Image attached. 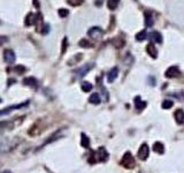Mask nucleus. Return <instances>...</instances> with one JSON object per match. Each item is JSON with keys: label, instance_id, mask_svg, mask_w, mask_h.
Wrapping results in <instances>:
<instances>
[{"label": "nucleus", "instance_id": "f257e3e1", "mask_svg": "<svg viewBox=\"0 0 184 173\" xmlns=\"http://www.w3.org/2000/svg\"><path fill=\"white\" fill-rule=\"evenodd\" d=\"M22 140H20L19 137H14V139H6L0 143V153H5V152H9L12 150H14Z\"/></svg>", "mask_w": 184, "mask_h": 173}, {"label": "nucleus", "instance_id": "f03ea898", "mask_svg": "<svg viewBox=\"0 0 184 173\" xmlns=\"http://www.w3.org/2000/svg\"><path fill=\"white\" fill-rule=\"evenodd\" d=\"M121 165L127 168H132L136 166V160H135V158L132 157V155L130 152H126L124 153V156H123V158H122L121 160Z\"/></svg>", "mask_w": 184, "mask_h": 173}, {"label": "nucleus", "instance_id": "7ed1b4c3", "mask_svg": "<svg viewBox=\"0 0 184 173\" xmlns=\"http://www.w3.org/2000/svg\"><path fill=\"white\" fill-rule=\"evenodd\" d=\"M88 35H89L91 38H93V39H100L101 37L104 36V30H102L100 27H92V28L89 29Z\"/></svg>", "mask_w": 184, "mask_h": 173}, {"label": "nucleus", "instance_id": "20e7f679", "mask_svg": "<svg viewBox=\"0 0 184 173\" xmlns=\"http://www.w3.org/2000/svg\"><path fill=\"white\" fill-rule=\"evenodd\" d=\"M29 105V100H26L24 103H22V104H17V105H13V106H8V107H6L4 110H0V115H5V114H8V113H11L13 110H19V109H22V107H26Z\"/></svg>", "mask_w": 184, "mask_h": 173}, {"label": "nucleus", "instance_id": "39448f33", "mask_svg": "<svg viewBox=\"0 0 184 173\" xmlns=\"http://www.w3.org/2000/svg\"><path fill=\"white\" fill-rule=\"evenodd\" d=\"M93 68V63H86L84 66H82L81 68L76 69L75 70V75H76V77H83L84 75H86V73L91 70V69Z\"/></svg>", "mask_w": 184, "mask_h": 173}, {"label": "nucleus", "instance_id": "423d86ee", "mask_svg": "<svg viewBox=\"0 0 184 173\" xmlns=\"http://www.w3.org/2000/svg\"><path fill=\"white\" fill-rule=\"evenodd\" d=\"M179 74H181V70H179V68L177 66H170V67L165 72L166 77H168V79L177 77V76H179Z\"/></svg>", "mask_w": 184, "mask_h": 173}, {"label": "nucleus", "instance_id": "0eeeda50", "mask_svg": "<svg viewBox=\"0 0 184 173\" xmlns=\"http://www.w3.org/2000/svg\"><path fill=\"white\" fill-rule=\"evenodd\" d=\"M15 53L13 50H9V49H7L4 51V60H5L7 63H15Z\"/></svg>", "mask_w": 184, "mask_h": 173}, {"label": "nucleus", "instance_id": "6e6552de", "mask_svg": "<svg viewBox=\"0 0 184 173\" xmlns=\"http://www.w3.org/2000/svg\"><path fill=\"white\" fill-rule=\"evenodd\" d=\"M95 155L97 157V160H100V162H106L108 159V152L106 151V149L104 147H100Z\"/></svg>", "mask_w": 184, "mask_h": 173}, {"label": "nucleus", "instance_id": "1a4fd4ad", "mask_svg": "<svg viewBox=\"0 0 184 173\" xmlns=\"http://www.w3.org/2000/svg\"><path fill=\"white\" fill-rule=\"evenodd\" d=\"M148 153H150V149L147 147V144L146 143L142 144L141 148H139V151H138V157H139V159L146 160L147 157H148Z\"/></svg>", "mask_w": 184, "mask_h": 173}, {"label": "nucleus", "instance_id": "9d476101", "mask_svg": "<svg viewBox=\"0 0 184 173\" xmlns=\"http://www.w3.org/2000/svg\"><path fill=\"white\" fill-rule=\"evenodd\" d=\"M146 52L148 53V56L151 58H153V59H157V57H158V50L155 49V46H154V44H153L152 42L150 43V44H147Z\"/></svg>", "mask_w": 184, "mask_h": 173}, {"label": "nucleus", "instance_id": "9b49d317", "mask_svg": "<svg viewBox=\"0 0 184 173\" xmlns=\"http://www.w3.org/2000/svg\"><path fill=\"white\" fill-rule=\"evenodd\" d=\"M146 102L145 100H142V98L139 96L135 97V107H136L137 111H142L146 107Z\"/></svg>", "mask_w": 184, "mask_h": 173}, {"label": "nucleus", "instance_id": "f8f14e48", "mask_svg": "<svg viewBox=\"0 0 184 173\" xmlns=\"http://www.w3.org/2000/svg\"><path fill=\"white\" fill-rule=\"evenodd\" d=\"M117 74H119V68H117V67H113V68L108 72V74H107V81H108L109 83L114 82V80L117 77Z\"/></svg>", "mask_w": 184, "mask_h": 173}, {"label": "nucleus", "instance_id": "ddd939ff", "mask_svg": "<svg viewBox=\"0 0 184 173\" xmlns=\"http://www.w3.org/2000/svg\"><path fill=\"white\" fill-rule=\"evenodd\" d=\"M175 120L179 125H184V111L183 110H176L174 113Z\"/></svg>", "mask_w": 184, "mask_h": 173}, {"label": "nucleus", "instance_id": "4468645a", "mask_svg": "<svg viewBox=\"0 0 184 173\" xmlns=\"http://www.w3.org/2000/svg\"><path fill=\"white\" fill-rule=\"evenodd\" d=\"M151 41H152V43H162V36H161V34L159 31H153L151 35Z\"/></svg>", "mask_w": 184, "mask_h": 173}, {"label": "nucleus", "instance_id": "2eb2a0df", "mask_svg": "<svg viewBox=\"0 0 184 173\" xmlns=\"http://www.w3.org/2000/svg\"><path fill=\"white\" fill-rule=\"evenodd\" d=\"M35 17H36V16H35V14H33V13H29V14L26 15V17L24 24H26V27L33 26V24H35V22H36V19H35Z\"/></svg>", "mask_w": 184, "mask_h": 173}, {"label": "nucleus", "instance_id": "dca6fc26", "mask_svg": "<svg viewBox=\"0 0 184 173\" xmlns=\"http://www.w3.org/2000/svg\"><path fill=\"white\" fill-rule=\"evenodd\" d=\"M153 151H155L159 155H162L163 152H165V147H163L162 143L161 142H155L153 144Z\"/></svg>", "mask_w": 184, "mask_h": 173}, {"label": "nucleus", "instance_id": "f3484780", "mask_svg": "<svg viewBox=\"0 0 184 173\" xmlns=\"http://www.w3.org/2000/svg\"><path fill=\"white\" fill-rule=\"evenodd\" d=\"M89 102L91 103V104H95V105H98L100 104V102H101V99H100V96L98 92H93V94L90 96L89 98Z\"/></svg>", "mask_w": 184, "mask_h": 173}, {"label": "nucleus", "instance_id": "a211bd4d", "mask_svg": "<svg viewBox=\"0 0 184 173\" xmlns=\"http://www.w3.org/2000/svg\"><path fill=\"white\" fill-rule=\"evenodd\" d=\"M154 23V20H153V16L150 12H146L145 13V24H146L147 28H151Z\"/></svg>", "mask_w": 184, "mask_h": 173}, {"label": "nucleus", "instance_id": "6ab92c4d", "mask_svg": "<svg viewBox=\"0 0 184 173\" xmlns=\"http://www.w3.org/2000/svg\"><path fill=\"white\" fill-rule=\"evenodd\" d=\"M112 43H113V45L116 47V49H121L123 45H124V39L122 38V37H116V38H114L113 41H112Z\"/></svg>", "mask_w": 184, "mask_h": 173}, {"label": "nucleus", "instance_id": "aec40b11", "mask_svg": "<svg viewBox=\"0 0 184 173\" xmlns=\"http://www.w3.org/2000/svg\"><path fill=\"white\" fill-rule=\"evenodd\" d=\"M23 83L28 85V87H31V88H35L37 85V80L35 77H26L23 80Z\"/></svg>", "mask_w": 184, "mask_h": 173}, {"label": "nucleus", "instance_id": "412c9836", "mask_svg": "<svg viewBox=\"0 0 184 173\" xmlns=\"http://www.w3.org/2000/svg\"><path fill=\"white\" fill-rule=\"evenodd\" d=\"M81 137H82V140H81V144H82V147L83 148H88L90 147V139L86 135H85L84 133H82V135H81Z\"/></svg>", "mask_w": 184, "mask_h": 173}, {"label": "nucleus", "instance_id": "4be33fe9", "mask_svg": "<svg viewBox=\"0 0 184 173\" xmlns=\"http://www.w3.org/2000/svg\"><path fill=\"white\" fill-rule=\"evenodd\" d=\"M119 2H120V0H108L107 1V7H108V9L110 11H114L117 5H119Z\"/></svg>", "mask_w": 184, "mask_h": 173}, {"label": "nucleus", "instance_id": "5701e85b", "mask_svg": "<svg viewBox=\"0 0 184 173\" xmlns=\"http://www.w3.org/2000/svg\"><path fill=\"white\" fill-rule=\"evenodd\" d=\"M146 38H147L146 30H142V31H139L136 35V39L138 41V42H143V41H145Z\"/></svg>", "mask_w": 184, "mask_h": 173}, {"label": "nucleus", "instance_id": "b1692460", "mask_svg": "<svg viewBox=\"0 0 184 173\" xmlns=\"http://www.w3.org/2000/svg\"><path fill=\"white\" fill-rule=\"evenodd\" d=\"M92 88H93V85L90 83V82H83V83H82V90H83L84 92H89V91H91Z\"/></svg>", "mask_w": 184, "mask_h": 173}, {"label": "nucleus", "instance_id": "393cba45", "mask_svg": "<svg viewBox=\"0 0 184 173\" xmlns=\"http://www.w3.org/2000/svg\"><path fill=\"white\" fill-rule=\"evenodd\" d=\"M173 100H169V99H166L162 102V109H165V110H168V109H170V107H173Z\"/></svg>", "mask_w": 184, "mask_h": 173}, {"label": "nucleus", "instance_id": "a878e982", "mask_svg": "<svg viewBox=\"0 0 184 173\" xmlns=\"http://www.w3.org/2000/svg\"><path fill=\"white\" fill-rule=\"evenodd\" d=\"M58 14H59V16L60 17H67L68 16V14H69V11L68 9H66V8H60L58 11Z\"/></svg>", "mask_w": 184, "mask_h": 173}, {"label": "nucleus", "instance_id": "bb28decb", "mask_svg": "<svg viewBox=\"0 0 184 173\" xmlns=\"http://www.w3.org/2000/svg\"><path fill=\"white\" fill-rule=\"evenodd\" d=\"M78 45L81 47H91V43H90L88 39L83 38V39H81V41H79Z\"/></svg>", "mask_w": 184, "mask_h": 173}, {"label": "nucleus", "instance_id": "cd10ccee", "mask_svg": "<svg viewBox=\"0 0 184 173\" xmlns=\"http://www.w3.org/2000/svg\"><path fill=\"white\" fill-rule=\"evenodd\" d=\"M26 69L24 66H22V65H17L15 68H14V72H16L17 74H22V73H24Z\"/></svg>", "mask_w": 184, "mask_h": 173}, {"label": "nucleus", "instance_id": "c85d7f7f", "mask_svg": "<svg viewBox=\"0 0 184 173\" xmlns=\"http://www.w3.org/2000/svg\"><path fill=\"white\" fill-rule=\"evenodd\" d=\"M8 126H9V122H7V121H1V122H0V133H2L5 129H7Z\"/></svg>", "mask_w": 184, "mask_h": 173}, {"label": "nucleus", "instance_id": "c756f323", "mask_svg": "<svg viewBox=\"0 0 184 173\" xmlns=\"http://www.w3.org/2000/svg\"><path fill=\"white\" fill-rule=\"evenodd\" d=\"M67 47H68V39L64 37V38H63V41H62V50H61V53H62V54L66 52Z\"/></svg>", "mask_w": 184, "mask_h": 173}, {"label": "nucleus", "instance_id": "7c9ffc66", "mask_svg": "<svg viewBox=\"0 0 184 173\" xmlns=\"http://www.w3.org/2000/svg\"><path fill=\"white\" fill-rule=\"evenodd\" d=\"M67 1H68L71 6H79L83 2V0H67Z\"/></svg>", "mask_w": 184, "mask_h": 173}, {"label": "nucleus", "instance_id": "2f4dec72", "mask_svg": "<svg viewBox=\"0 0 184 173\" xmlns=\"http://www.w3.org/2000/svg\"><path fill=\"white\" fill-rule=\"evenodd\" d=\"M48 32H50V26L48 24H44V27H43L42 29V34L43 35H47Z\"/></svg>", "mask_w": 184, "mask_h": 173}, {"label": "nucleus", "instance_id": "473e14b6", "mask_svg": "<svg viewBox=\"0 0 184 173\" xmlns=\"http://www.w3.org/2000/svg\"><path fill=\"white\" fill-rule=\"evenodd\" d=\"M81 59H82V54H77V58L75 57L73 59V60H69L68 61V63H69V66H70V65H71V63H73V61H75V63H77L79 61V60H81Z\"/></svg>", "mask_w": 184, "mask_h": 173}, {"label": "nucleus", "instance_id": "72a5a7b5", "mask_svg": "<svg viewBox=\"0 0 184 173\" xmlns=\"http://www.w3.org/2000/svg\"><path fill=\"white\" fill-rule=\"evenodd\" d=\"M8 42V38L7 37H5V36H0V46H2L5 43H7Z\"/></svg>", "mask_w": 184, "mask_h": 173}, {"label": "nucleus", "instance_id": "f704fd0d", "mask_svg": "<svg viewBox=\"0 0 184 173\" xmlns=\"http://www.w3.org/2000/svg\"><path fill=\"white\" fill-rule=\"evenodd\" d=\"M1 173H12L11 171H4V172H1Z\"/></svg>", "mask_w": 184, "mask_h": 173}, {"label": "nucleus", "instance_id": "c9c22d12", "mask_svg": "<svg viewBox=\"0 0 184 173\" xmlns=\"http://www.w3.org/2000/svg\"><path fill=\"white\" fill-rule=\"evenodd\" d=\"M0 102H1V98H0Z\"/></svg>", "mask_w": 184, "mask_h": 173}]
</instances>
